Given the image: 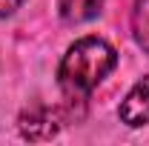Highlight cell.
Returning <instances> with one entry per match:
<instances>
[{
  "mask_svg": "<svg viewBox=\"0 0 149 146\" xmlns=\"http://www.w3.org/2000/svg\"><path fill=\"white\" fill-rule=\"evenodd\" d=\"M118 52L100 37H83L69 46V52L60 60V89L69 97H86L97 89V83L115 69Z\"/></svg>",
  "mask_w": 149,
  "mask_h": 146,
  "instance_id": "1",
  "label": "cell"
},
{
  "mask_svg": "<svg viewBox=\"0 0 149 146\" xmlns=\"http://www.w3.org/2000/svg\"><path fill=\"white\" fill-rule=\"evenodd\" d=\"M20 6H23V0H0V17H9V15H15Z\"/></svg>",
  "mask_w": 149,
  "mask_h": 146,
  "instance_id": "6",
  "label": "cell"
},
{
  "mask_svg": "<svg viewBox=\"0 0 149 146\" xmlns=\"http://www.w3.org/2000/svg\"><path fill=\"white\" fill-rule=\"evenodd\" d=\"M118 115H120V120H123L126 126H132V129L149 123V77L138 80L129 89V95L123 97Z\"/></svg>",
  "mask_w": 149,
  "mask_h": 146,
  "instance_id": "3",
  "label": "cell"
},
{
  "mask_svg": "<svg viewBox=\"0 0 149 146\" xmlns=\"http://www.w3.org/2000/svg\"><path fill=\"white\" fill-rule=\"evenodd\" d=\"M132 35L135 43L149 52V0H135V9H132Z\"/></svg>",
  "mask_w": 149,
  "mask_h": 146,
  "instance_id": "5",
  "label": "cell"
},
{
  "mask_svg": "<svg viewBox=\"0 0 149 146\" xmlns=\"http://www.w3.org/2000/svg\"><path fill=\"white\" fill-rule=\"evenodd\" d=\"M103 0H57V12L66 23H86L100 15Z\"/></svg>",
  "mask_w": 149,
  "mask_h": 146,
  "instance_id": "4",
  "label": "cell"
},
{
  "mask_svg": "<svg viewBox=\"0 0 149 146\" xmlns=\"http://www.w3.org/2000/svg\"><path fill=\"white\" fill-rule=\"evenodd\" d=\"M60 112L49 106H32L20 115V135L29 140H49L60 132Z\"/></svg>",
  "mask_w": 149,
  "mask_h": 146,
  "instance_id": "2",
  "label": "cell"
}]
</instances>
